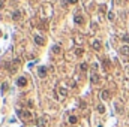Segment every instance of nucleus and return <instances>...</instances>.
I'll use <instances>...</instances> for the list:
<instances>
[{
	"mask_svg": "<svg viewBox=\"0 0 129 127\" xmlns=\"http://www.w3.org/2000/svg\"><path fill=\"white\" fill-rule=\"evenodd\" d=\"M17 115L20 117V120H23V121H30L32 118H33L30 111H23V109H17Z\"/></svg>",
	"mask_w": 129,
	"mask_h": 127,
	"instance_id": "nucleus-1",
	"label": "nucleus"
},
{
	"mask_svg": "<svg viewBox=\"0 0 129 127\" xmlns=\"http://www.w3.org/2000/svg\"><path fill=\"white\" fill-rule=\"evenodd\" d=\"M48 117L47 115H42V117H39L38 118V127H47L48 126Z\"/></svg>",
	"mask_w": 129,
	"mask_h": 127,
	"instance_id": "nucleus-2",
	"label": "nucleus"
},
{
	"mask_svg": "<svg viewBox=\"0 0 129 127\" xmlns=\"http://www.w3.org/2000/svg\"><path fill=\"white\" fill-rule=\"evenodd\" d=\"M38 76L39 78H45L47 76V67L45 66H39L38 67Z\"/></svg>",
	"mask_w": 129,
	"mask_h": 127,
	"instance_id": "nucleus-3",
	"label": "nucleus"
},
{
	"mask_svg": "<svg viewBox=\"0 0 129 127\" xmlns=\"http://www.w3.org/2000/svg\"><path fill=\"white\" fill-rule=\"evenodd\" d=\"M90 81H92V84H99L101 82V76L98 75V73H92Z\"/></svg>",
	"mask_w": 129,
	"mask_h": 127,
	"instance_id": "nucleus-4",
	"label": "nucleus"
},
{
	"mask_svg": "<svg viewBox=\"0 0 129 127\" xmlns=\"http://www.w3.org/2000/svg\"><path fill=\"white\" fill-rule=\"evenodd\" d=\"M92 46H93L95 51H99L101 48H102V43H101V40H93V42H92Z\"/></svg>",
	"mask_w": 129,
	"mask_h": 127,
	"instance_id": "nucleus-5",
	"label": "nucleus"
},
{
	"mask_svg": "<svg viewBox=\"0 0 129 127\" xmlns=\"http://www.w3.org/2000/svg\"><path fill=\"white\" fill-rule=\"evenodd\" d=\"M17 85H18V87H26V85H27V79H26L24 76L18 78V81H17Z\"/></svg>",
	"mask_w": 129,
	"mask_h": 127,
	"instance_id": "nucleus-6",
	"label": "nucleus"
},
{
	"mask_svg": "<svg viewBox=\"0 0 129 127\" xmlns=\"http://www.w3.org/2000/svg\"><path fill=\"white\" fill-rule=\"evenodd\" d=\"M120 54L122 55H129V45H123L122 48H120Z\"/></svg>",
	"mask_w": 129,
	"mask_h": 127,
	"instance_id": "nucleus-7",
	"label": "nucleus"
},
{
	"mask_svg": "<svg viewBox=\"0 0 129 127\" xmlns=\"http://www.w3.org/2000/svg\"><path fill=\"white\" fill-rule=\"evenodd\" d=\"M110 96H111V93L108 91V90H104V91H101V97H102L104 100H108V99H110Z\"/></svg>",
	"mask_w": 129,
	"mask_h": 127,
	"instance_id": "nucleus-8",
	"label": "nucleus"
},
{
	"mask_svg": "<svg viewBox=\"0 0 129 127\" xmlns=\"http://www.w3.org/2000/svg\"><path fill=\"white\" fill-rule=\"evenodd\" d=\"M74 21H75V24H78V26H81V24H84V18L81 17V15H75Z\"/></svg>",
	"mask_w": 129,
	"mask_h": 127,
	"instance_id": "nucleus-9",
	"label": "nucleus"
},
{
	"mask_svg": "<svg viewBox=\"0 0 129 127\" xmlns=\"http://www.w3.org/2000/svg\"><path fill=\"white\" fill-rule=\"evenodd\" d=\"M35 42L38 45H44V43H45V39H44L42 36H35Z\"/></svg>",
	"mask_w": 129,
	"mask_h": 127,
	"instance_id": "nucleus-10",
	"label": "nucleus"
},
{
	"mask_svg": "<svg viewBox=\"0 0 129 127\" xmlns=\"http://www.w3.org/2000/svg\"><path fill=\"white\" fill-rule=\"evenodd\" d=\"M21 18V11H14L12 14V19H20Z\"/></svg>",
	"mask_w": 129,
	"mask_h": 127,
	"instance_id": "nucleus-11",
	"label": "nucleus"
},
{
	"mask_svg": "<svg viewBox=\"0 0 129 127\" xmlns=\"http://www.w3.org/2000/svg\"><path fill=\"white\" fill-rule=\"evenodd\" d=\"M69 123H71V124H77V123H78V117L71 115V117H69Z\"/></svg>",
	"mask_w": 129,
	"mask_h": 127,
	"instance_id": "nucleus-12",
	"label": "nucleus"
},
{
	"mask_svg": "<svg viewBox=\"0 0 129 127\" xmlns=\"http://www.w3.org/2000/svg\"><path fill=\"white\" fill-rule=\"evenodd\" d=\"M59 93H60V96H62V97H66L68 96V90L66 88H59Z\"/></svg>",
	"mask_w": 129,
	"mask_h": 127,
	"instance_id": "nucleus-13",
	"label": "nucleus"
},
{
	"mask_svg": "<svg viewBox=\"0 0 129 127\" xmlns=\"http://www.w3.org/2000/svg\"><path fill=\"white\" fill-rule=\"evenodd\" d=\"M102 63H104V66H105V69H110L111 67V63H110V60H108V58H104Z\"/></svg>",
	"mask_w": 129,
	"mask_h": 127,
	"instance_id": "nucleus-14",
	"label": "nucleus"
},
{
	"mask_svg": "<svg viewBox=\"0 0 129 127\" xmlns=\"http://www.w3.org/2000/svg\"><path fill=\"white\" fill-rule=\"evenodd\" d=\"M60 51H62V50H60L59 45H54V46H53V52H54V54H60Z\"/></svg>",
	"mask_w": 129,
	"mask_h": 127,
	"instance_id": "nucleus-15",
	"label": "nucleus"
},
{
	"mask_svg": "<svg viewBox=\"0 0 129 127\" xmlns=\"http://www.w3.org/2000/svg\"><path fill=\"white\" fill-rule=\"evenodd\" d=\"M98 112L104 114V112H105V106H104V105H98Z\"/></svg>",
	"mask_w": 129,
	"mask_h": 127,
	"instance_id": "nucleus-16",
	"label": "nucleus"
},
{
	"mask_svg": "<svg viewBox=\"0 0 129 127\" xmlns=\"http://www.w3.org/2000/svg\"><path fill=\"white\" fill-rule=\"evenodd\" d=\"M83 52H84V51H83V48H78V50H75V54L78 55V57H81V55H83Z\"/></svg>",
	"mask_w": 129,
	"mask_h": 127,
	"instance_id": "nucleus-17",
	"label": "nucleus"
},
{
	"mask_svg": "<svg viewBox=\"0 0 129 127\" xmlns=\"http://www.w3.org/2000/svg\"><path fill=\"white\" fill-rule=\"evenodd\" d=\"M122 40H123V42H128V43H129V35H125V36H122Z\"/></svg>",
	"mask_w": 129,
	"mask_h": 127,
	"instance_id": "nucleus-18",
	"label": "nucleus"
},
{
	"mask_svg": "<svg viewBox=\"0 0 129 127\" xmlns=\"http://www.w3.org/2000/svg\"><path fill=\"white\" fill-rule=\"evenodd\" d=\"M108 19H110V21H113V19H114V14H113V12H110V14H108Z\"/></svg>",
	"mask_w": 129,
	"mask_h": 127,
	"instance_id": "nucleus-19",
	"label": "nucleus"
},
{
	"mask_svg": "<svg viewBox=\"0 0 129 127\" xmlns=\"http://www.w3.org/2000/svg\"><path fill=\"white\" fill-rule=\"evenodd\" d=\"M81 70H87V63H83L81 64Z\"/></svg>",
	"mask_w": 129,
	"mask_h": 127,
	"instance_id": "nucleus-20",
	"label": "nucleus"
},
{
	"mask_svg": "<svg viewBox=\"0 0 129 127\" xmlns=\"http://www.w3.org/2000/svg\"><path fill=\"white\" fill-rule=\"evenodd\" d=\"M5 8V0H0V9H3Z\"/></svg>",
	"mask_w": 129,
	"mask_h": 127,
	"instance_id": "nucleus-21",
	"label": "nucleus"
},
{
	"mask_svg": "<svg viewBox=\"0 0 129 127\" xmlns=\"http://www.w3.org/2000/svg\"><path fill=\"white\" fill-rule=\"evenodd\" d=\"M2 90H3V91H5V90H8V84H6V82L2 84Z\"/></svg>",
	"mask_w": 129,
	"mask_h": 127,
	"instance_id": "nucleus-22",
	"label": "nucleus"
},
{
	"mask_svg": "<svg viewBox=\"0 0 129 127\" xmlns=\"http://www.w3.org/2000/svg\"><path fill=\"white\" fill-rule=\"evenodd\" d=\"M68 2H69V3H77L78 0H68Z\"/></svg>",
	"mask_w": 129,
	"mask_h": 127,
	"instance_id": "nucleus-23",
	"label": "nucleus"
}]
</instances>
